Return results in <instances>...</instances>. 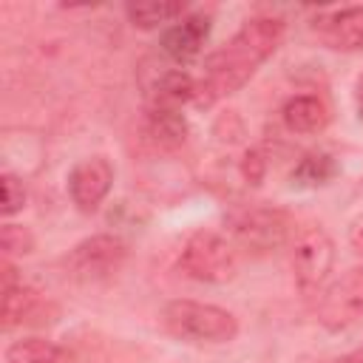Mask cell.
<instances>
[{
  "mask_svg": "<svg viewBox=\"0 0 363 363\" xmlns=\"http://www.w3.org/2000/svg\"><path fill=\"white\" fill-rule=\"evenodd\" d=\"M286 26L278 17H250L221 48H216L199 79L196 105L210 108L241 91L255 71L278 51Z\"/></svg>",
  "mask_w": 363,
  "mask_h": 363,
  "instance_id": "cell-1",
  "label": "cell"
},
{
  "mask_svg": "<svg viewBox=\"0 0 363 363\" xmlns=\"http://www.w3.org/2000/svg\"><path fill=\"white\" fill-rule=\"evenodd\" d=\"M162 326L187 343H230L238 335V318L216 303L176 298L162 309Z\"/></svg>",
  "mask_w": 363,
  "mask_h": 363,
  "instance_id": "cell-2",
  "label": "cell"
},
{
  "mask_svg": "<svg viewBox=\"0 0 363 363\" xmlns=\"http://www.w3.org/2000/svg\"><path fill=\"white\" fill-rule=\"evenodd\" d=\"M125 261H128V244L119 235L96 233L68 250V255L62 258V272L77 284L94 286L111 281L125 267Z\"/></svg>",
  "mask_w": 363,
  "mask_h": 363,
  "instance_id": "cell-3",
  "label": "cell"
},
{
  "mask_svg": "<svg viewBox=\"0 0 363 363\" xmlns=\"http://www.w3.org/2000/svg\"><path fill=\"white\" fill-rule=\"evenodd\" d=\"M179 267L193 281L227 284L238 272V255H235V247L224 235H218L213 230H196L187 235V241L182 247Z\"/></svg>",
  "mask_w": 363,
  "mask_h": 363,
  "instance_id": "cell-4",
  "label": "cell"
},
{
  "mask_svg": "<svg viewBox=\"0 0 363 363\" xmlns=\"http://www.w3.org/2000/svg\"><path fill=\"white\" fill-rule=\"evenodd\" d=\"M230 233L235 244L250 255H269L289 241V213L272 204H252L230 216Z\"/></svg>",
  "mask_w": 363,
  "mask_h": 363,
  "instance_id": "cell-5",
  "label": "cell"
},
{
  "mask_svg": "<svg viewBox=\"0 0 363 363\" xmlns=\"http://www.w3.org/2000/svg\"><path fill=\"white\" fill-rule=\"evenodd\" d=\"M335 267V241L323 227H303L292 241V272L301 292H320Z\"/></svg>",
  "mask_w": 363,
  "mask_h": 363,
  "instance_id": "cell-6",
  "label": "cell"
},
{
  "mask_svg": "<svg viewBox=\"0 0 363 363\" xmlns=\"http://www.w3.org/2000/svg\"><path fill=\"white\" fill-rule=\"evenodd\" d=\"M318 323L329 332H343L363 318V267L346 269L318 292Z\"/></svg>",
  "mask_w": 363,
  "mask_h": 363,
  "instance_id": "cell-7",
  "label": "cell"
},
{
  "mask_svg": "<svg viewBox=\"0 0 363 363\" xmlns=\"http://www.w3.org/2000/svg\"><path fill=\"white\" fill-rule=\"evenodd\" d=\"M113 187V164L105 156L79 159L68 170V196L79 213H96Z\"/></svg>",
  "mask_w": 363,
  "mask_h": 363,
  "instance_id": "cell-8",
  "label": "cell"
},
{
  "mask_svg": "<svg viewBox=\"0 0 363 363\" xmlns=\"http://www.w3.org/2000/svg\"><path fill=\"white\" fill-rule=\"evenodd\" d=\"M3 329L11 332L17 326H45L60 318V306L43 295L31 284H14L3 286Z\"/></svg>",
  "mask_w": 363,
  "mask_h": 363,
  "instance_id": "cell-9",
  "label": "cell"
},
{
  "mask_svg": "<svg viewBox=\"0 0 363 363\" xmlns=\"http://www.w3.org/2000/svg\"><path fill=\"white\" fill-rule=\"evenodd\" d=\"M312 34L332 51H363V6H346L312 20Z\"/></svg>",
  "mask_w": 363,
  "mask_h": 363,
  "instance_id": "cell-10",
  "label": "cell"
},
{
  "mask_svg": "<svg viewBox=\"0 0 363 363\" xmlns=\"http://www.w3.org/2000/svg\"><path fill=\"white\" fill-rule=\"evenodd\" d=\"M210 14H184L162 34V51L173 62H190L210 37Z\"/></svg>",
  "mask_w": 363,
  "mask_h": 363,
  "instance_id": "cell-11",
  "label": "cell"
},
{
  "mask_svg": "<svg viewBox=\"0 0 363 363\" xmlns=\"http://www.w3.org/2000/svg\"><path fill=\"white\" fill-rule=\"evenodd\" d=\"M145 94H147L150 108H179L182 111L184 102H196L199 82L182 68L162 65V71H153V77L145 79Z\"/></svg>",
  "mask_w": 363,
  "mask_h": 363,
  "instance_id": "cell-12",
  "label": "cell"
},
{
  "mask_svg": "<svg viewBox=\"0 0 363 363\" xmlns=\"http://www.w3.org/2000/svg\"><path fill=\"white\" fill-rule=\"evenodd\" d=\"M142 139L153 150H176L187 139V119L179 108H147Z\"/></svg>",
  "mask_w": 363,
  "mask_h": 363,
  "instance_id": "cell-13",
  "label": "cell"
},
{
  "mask_svg": "<svg viewBox=\"0 0 363 363\" xmlns=\"http://www.w3.org/2000/svg\"><path fill=\"white\" fill-rule=\"evenodd\" d=\"M281 119H284L286 130L301 133V136H312V133L326 130V125H329V108L315 94H295V96H289L284 102Z\"/></svg>",
  "mask_w": 363,
  "mask_h": 363,
  "instance_id": "cell-14",
  "label": "cell"
},
{
  "mask_svg": "<svg viewBox=\"0 0 363 363\" xmlns=\"http://www.w3.org/2000/svg\"><path fill=\"white\" fill-rule=\"evenodd\" d=\"M6 363H74V354L45 337H20L6 346Z\"/></svg>",
  "mask_w": 363,
  "mask_h": 363,
  "instance_id": "cell-15",
  "label": "cell"
},
{
  "mask_svg": "<svg viewBox=\"0 0 363 363\" xmlns=\"http://www.w3.org/2000/svg\"><path fill=\"white\" fill-rule=\"evenodd\" d=\"M340 173V164L332 153L326 150H315V153H306L301 156V162L292 167V187H303V190H312V187H323L329 184L335 176Z\"/></svg>",
  "mask_w": 363,
  "mask_h": 363,
  "instance_id": "cell-16",
  "label": "cell"
},
{
  "mask_svg": "<svg viewBox=\"0 0 363 363\" xmlns=\"http://www.w3.org/2000/svg\"><path fill=\"white\" fill-rule=\"evenodd\" d=\"M125 14L130 20V26L142 28V31H153L164 23H176L187 14V3L176 0V3H130L125 6Z\"/></svg>",
  "mask_w": 363,
  "mask_h": 363,
  "instance_id": "cell-17",
  "label": "cell"
},
{
  "mask_svg": "<svg viewBox=\"0 0 363 363\" xmlns=\"http://www.w3.org/2000/svg\"><path fill=\"white\" fill-rule=\"evenodd\" d=\"M0 244H3V258H17V255H28L34 250V235L28 227L6 221L0 230Z\"/></svg>",
  "mask_w": 363,
  "mask_h": 363,
  "instance_id": "cell-18",
  "label": "cell"
},
{
  "mask_svg": "<svg viewBox=\"0 0 363 363\" xmlns=\"http://www.w3.org/2000/svg\"><path fill=\"white\" fill-rule=\"evenodd\" d=\"M3 216L6 218H11V216H17L23 207H26V199H28V193H26V184H23V179L20 176H14V173H3Z\"/></svg>",
  "mask_w": 363,
  "mask_h": 363,
  "instance_id": "cell-19",
  "label": "cell"
},
{
  "mask_svg": "<svg viewBox=\"0 0 363 363\" xmlns=\"http://www.w3.org/2000/svg\"><path fill=\"white\" fill-rule=\"evenodd\" d=\"M241 176L247 184H261L267 176V156L261 147H250L241 159Z\"/></svg>",
  "mask_w": 363,
  "mask_h": 363,
  "instance_id": "cell-20",
  "label": "cell"
},
{
  "mask_svg": "<svg viewBox=\"0 0 363 363\" xmlns=\"http://www.w3.org/2000/svg\"><path fill=\"white\" fill-rule=\"evenodd\" d=\"M349 247L354 250L357 258H363V216L352 218V224H349Z\"/></svg>",
  "mask_w": 363,
  "mask_h": 363,
  "instance_id": "cell-21",
  "label": "cell"
},
{
  "mask_svg": "<svg viewBox=\"0 0 363 363\" xmlns=\"http://www.w3.org/2000/svg\"><path fill=\"white\" fill-rule=\"evenodd\" d=\"M354 96H357V105H360V111H363V74L357 77V88H354Z\"/></svg>",
  "mask_w": 363,
  "mask_h": 363,
  "instance_id": "cell-22",
  "label": "cell"
},
{
  "mask_svg": "<svg viewBox=\"0 0 363 363\" xmlns=\"http://www.w3.org/2000/svg\"><path fill=\"white\" fill-rule=\"evenodd\" d=\"M323 363H357L354 354H340V357H332V360H323Z\"/></svg>",
  "mask_w": 363,
  "mask_h": 363,
  "instance_id": "cell-23",
  "label": "cell"
},
{
  "mask_svg": "<svg viewBox=\"0 0 363 363\" xmlns=\"http://www.w3.org/2000/svg\"><path fill=\"white\" fill-rule=\"evenodd\" d=\"M352 354H354V360H357V363H363V346H360L357 352H352Z\"/></svg>",
  "mask_w": 363,
  "mask_h": 363,
  "instance_id": "cell-24",
  "label": "cell"
}]
</instances>
